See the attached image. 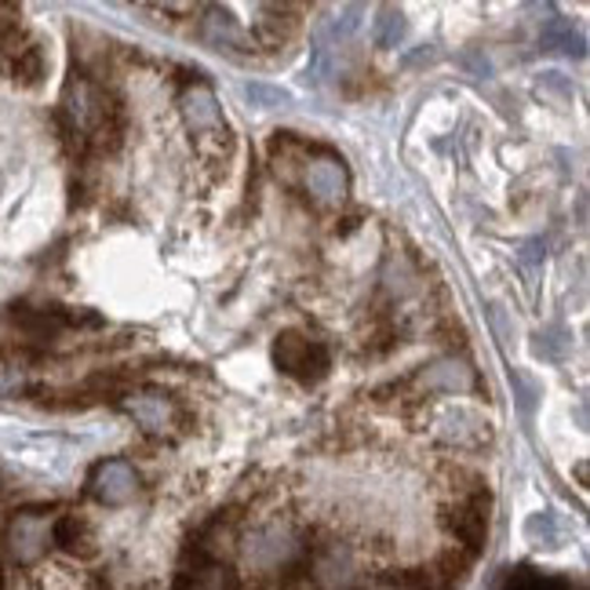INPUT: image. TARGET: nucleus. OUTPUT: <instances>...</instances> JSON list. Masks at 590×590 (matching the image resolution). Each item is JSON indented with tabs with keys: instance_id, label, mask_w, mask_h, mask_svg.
<instances>
[{
	"instance_id": "obj_6",
	"label": "nucleus",
	"mask_w": 590,
	"mask_h": 590,
	"mask_svg": "<svg viewBox=\"0 0 590 590\" xmlns=\"http://www.w3.org/2000/svg\"><path fill=\"white\" fill-rule=\"evenodd\" d=\"M179 590H241V583H238V576L223 569L212 555H201V550H197L193 569L182 572Z\"/></svg>"
},
{
	"instance_id": "obj_11",
	"label": "nucleus",
	"mask_w": 590,
	"mask_h": 590,
	"mask_svg": "<svg viewBox=\"0 0 590 590\" xmlns=\"http://www.w3.org/2000/svg\"><path fill=\"white\" fill-rule=\"evenodd\" d=\"M128 409H131V415H135V420H139L146 430H165L168 420H171L165 398H135Z\"/></svg>"
},
{
	"instance_id": "obj_13",
	"label": "nucleus",
	"mask_w": 590,
	"mask_h": 590,
	"mask_svg": "<svg viewBox=\"0 0 590 590\" xmlns=\"http://www.w3.org/2000/svg\"><path fill=\"white\" fill-rule=\"evenodd\" d=\"M187 114H190V125H193V128H208V125H215V128H219L215 98L208 95V92H193L190 106H187Z\"/></svg>"
},
{
	"instance_id": "obj_5",
	"label": "nucleus",
	"mask_w": 590,
	"mask_h": 590,
	"mask_svg": "<svg viewBox=\"0 0 590 590\" xmlns=\"http://www.w3.org/2000/svg\"><path fill=\"white\" fill-rule=\"evenodd\" d=\"M48 539H52V528L41 518V514H19L8 528V550L19 565L36 561L48 550Z\"/></svg>"
},
{
	"instance_id": "obj_1",
	"label": "nucleus",
	"mask_w": 590,
	"mask_h": 590,
	"mask_svg": "<svg viewBox=\"0 0 590 590\" xmlns=\"http://www.w3.org/2000/svg\"><path fill=\"white\" fill-rule=\"evenodd\" d=\"M0 66L27 84H36L44 77L41 48L33 44V36L22 27L15 4H0Z\"/></svg>"
},
{
	"instance_id": "obj_12",
	"label": "nucleus",
	"mask_w": 590,
	"mask_h": 590,
	"mask_svg": "<svg viewBox=\"0 0 590 590\" xmlns=\"http://www.w3.org/2000/svg\"><path fill=\"white\" fill-rule=\"evenodd\" d=\"M404 36V19L398 8H383L376 19V44L379 48H398V41Z\"/></svg>"
},
{
	"instance_id": "obj_8",
	"label": "nucleus",
	"mask_w": 590,
	"mask_h": 590,
	"mask_svg": "<svg viewBox=\"0 0 590 590\" xmlns=\"http://www.w3.org/2000/svg\"><path fill=\"white\" fill-rule=\"evenodd\" d=\"M306 187L317 201H339L347 193V176H343L339 161H317L306 168Z\"/></svg>"
},
{
	"instance_id": "obj_14",
	"label": "nucleus",
	"mask_w": 590,
	"mask_h": 590,
	"mask_svg": "<svg viewBox=\"0 0 590 590\" xmlns=\"http://www.w3.org/2000/svg\"><path fill=\"white\" fill-rule=\"evenodd\" d=\"M244 95H249L252 103L263 106V109L288 106V103H292V95H288L285 88H270V84H249V88H244Z\"/></svg>"
},
{
	"instance_id": "obj_2",
	"label": "nucleus",
	"mask_w": 590,
	"mask_h": 590,
	"mask_svg": "<svg viewBox=\"0 0 590 590\" xmlns=\"http://www.w3.org/2000/svg\"><path fill=\"white\" fill-rule=\"evenodd\" d=\"M274 361L285 376H292L295 383H317L325 372H328V350L325 343L317 339H306L299 331H285V336H277L274 343Z\"/></svg>"
},
{
	"instance_id": "obj_3",
	"label": "nucleus",
	"mask_w": 590,
	"mask_h": 590,
	"mask_svg": "<svg viewBox=\"0 0 590 590\" xmlns=\"http://www.w3.org/2000/svg\"><path fill=\"white\" fill-rule=\"evenodd\" d=\"M449 533L460 539V550L466 558H474L477 550H482L485 536H488V496L482 492H471V496H463L456 507L449 510Z\"/></svg>"
},
{
	"instance_id": "obj_10",
	"label": "nucleus",
	"mask_w": 590,
	"mask_h": 590,
	"mask_svg": "<svg viewBox=\"0 0 590 590\" xmlns=\"http://www.w3.org/2000/svg\"><path fill=\"white\" fill-rule=\"evenodd\" d=\"M368 590H441V587L434 576L423 569V572H390L383 580H376Z\"/></svg>"
},
{
	"instance_id": "obj_4",
	"label": "nucleus",
	"mask_w": 590,
	"mask_h": 590,
	"mask_svg": "<svg viewBox=\"0 0 590 590\" xmlns=\"http://www.w3.org/2000/svg\"><path fill=\"white\" fill-rule=\"evenodd\" d=\"M92 496L98 503H106V507H120V503H128L135 496V471H131V463L125 460H106V463H98L95 466V474H92Z\"/></svg>"
},
{
	"instance_id": "obj_9",
	"label": "nucleus",
	"mask_w": 590,
	"mask_h": 590,
	"mask_svg": "<svg viewBox=\"0 0 590 590\" xmlns=\"http://www.w3.org/2000/svg\"><path fill=\"white\" fill-rule=\"evenodd\" d=\"M503 590H572V587L565 580H558V576H544L536 569H518V572L507 576Z\"/></svg>"
},
{
	"instance_id": "obj_7",
	"label": "nucleus",
	"mask_w": 590,
	"mask_h": 590,
	"mask_svg": "<svg viewBox=\"0 0 590 590\" xmlns=\"http://www.w3.org/2000/svg\"><path fill=\"white\" fill-rule=\"evenodd\" d=\"M52 544L63 547L66 555L73 558H92L95 555V533L92 525L77 518V514H66V518H59L52 525Z\"/></svg>"
}]
</instances>
